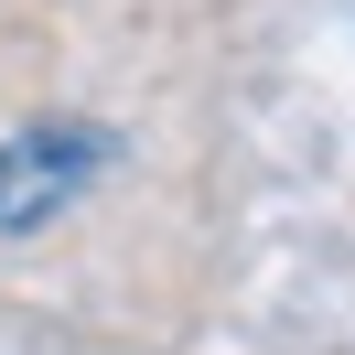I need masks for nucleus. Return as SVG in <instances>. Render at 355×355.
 I'll return each mask as SVG.
<instances>
[{"label":"nucleus","instance_id":"nucleus-1","mask_svg":"<svg viewBox=\"0 0 355 355\" xmlns=\"http://www.w3.org/2000/svg\"><path fill=\"white\" fill-rule=\"evenodd\" d=\"M97 162H108V130H11L0 140V237H33L54 205H76Z\"/></svg>","mask_w":355,"mask_h":355}]
</instances>
